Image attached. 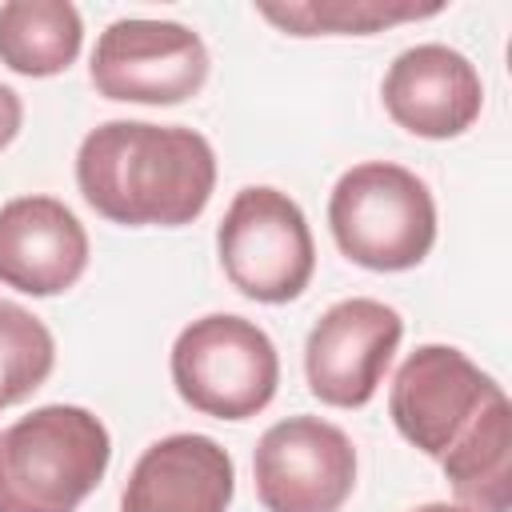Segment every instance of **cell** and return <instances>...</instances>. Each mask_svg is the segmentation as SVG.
I'll return each instance as SVG.
<instances>
[{
    "label": "cell",
    "instance_id": "1",
    "mask_svg": "<svg viewBox=\"0 0 512 512\" xmlns=\"http://www.w3.org/2000/svg\"><path fill=\"white\" fill-rule=\"evenodd\" d=\"M76 188L112 224L184 228L212 200L216 152L184 124L108 120L76 148Z\"/></svg>",
    "mask_w": 512,
    "mask_h": 512
},
{
    "label": "cell",
    "instance_id": "2",
    "mask_svg": "<svg viewBox=\"0 0 512 512\" xmlns=\"http://www.w3.org/2000/svg\"><path fill=\"white\" fill-rule=\"evenodd\" d=\"M112 460L104 420L80 404H44L0 432V512H76Z\"/></svg>",
    "mask_w": 512,
    "mask_h": 512
},
{
    "label": "cell",
    "instance_id": "3",
    "mask_svg": "<svg viewBox=\"0 0 512 512\" xmlns=\"http://www.w3.org/2000/svg\"><path fill=\"white\" fill-rule=\"evenodd\" d=\"M328 228L352 264L408 272L436 244V200L416 172L392 160H364L336 180Z\"/></svg>",
    "mask_w": 512,
    "mask_h": 512
},
{
    "label": "cell",
    "instance_id": "4",
    "mask_svg": "<svg viewBox=\"0 0 512 512\" xmlns=\"http://www.w3.org/2000/svg\"><path fill=\"white\" fill-rule=\"evenodd\" d=\"M168 372L188 408L216 420H248L272 404L280 356L260 324L232 312H212L180 328Z\"/></svg>",
    "mask_w": 512,
    "mask_h": 512
},
{
    "label": "cell",
    "instance_id": "5",
    "mask_svg": "<svg viewBox=\"0 0 512 512\" xmlns=\"http://www.w3.org/2000/svg\"><path fill=\"white\" fill-rule=\"evenodd\" d=\"M216 252L228 284L256 304L296 300L316 272V244L300 204L268 184H248L232 196Z\"/></svg>",
    "mask_w": 512,
    "mask_h": 512
},
{
    "label": "cell",
    "instance_id": "6",
    "mask_svg": "<svg viewBox=\"0 0 512 512\" xmlns=\"http://www.w3.org/2000/svg\"><path fill=\"white\" fill-rule=\"evenodd\" d=\"M208 48L180 20H112L88 64V80L104 100L120 104H180L208 80Z\"/></svg>",
    "mask_w": 512,
    "mask_h": 512
},
{
    "label": "cell",
    "instance_id": "7",
    "mask_svg": "<svg viewBox=\"0 0 512 512\" xmlns=\"http://www.w3.org/2000/svg\"><path fill=\"white\" fill-rule=\"evenodd\" d=\"M252 480L264 512H340L356 488V448L332 420L288 416L256 440Z\"/></svg>",
    "mask_w": 512,
    "mask_h": 512
},
{
    "label": "cell",
    "instance_id": "8",
    "mask_svg": "<svg viewBox=\"0 0 512 512\" xmlns=\"http://www.w3.org/2000/svg\"><path fill=\"white\" fill-rule=\"evenodd\" d=\"M404 340V320L396 308L372 296H348L332 304L308 332L304 376L320 404L364 408Z\"/></svg>",
    "mask_w": 512,
    "mask_h": 512
},
{
    "label": "cell",
    "instance_id": "9",
    "mask_svg": "<svg viewBox=\"0 0 512 512\" xmlns=\"http://www.w3.org/2000/svg\"><path fill=\"white\" fill-rule=\"evenodd\" d=\"M496 392L504 388L488 372H480L460 348L420 344L392 376L388 412L396 432L412 448L440 460Z\"/></svg>",
    "mask_w": 512,
    "mask_h": 512
},
{
    "label": "cell",
    "instance_id": "10",
    "mask_svg": "<svg viewBox=\"0 0 512 512\" xmlns=\"http://www.w3.org/2000/svg\"><path fill=\"white\" fill-rule=\"evenodd\" d=\"M384 112L412 136L452 140L468 132L484 108V84L476 64L448 44L404 48L380 84Z\"/></svg>",
    "mask_w": 512,
    "mask_h": 512
},
{
    "label": "cell",
    "instance_id": "11",
    "mask_svg": "<svg viewBox=\"0 0 512 512\" xmlns=\"http://www.w3.org/2000/svg\"><path fill=\"white\" fill-rule=\"evenodd\" d=\"M88 268V232L56 196L0 204V284L24 296H60Z\"/></svg>",
    "mask_w": 512,
    "mask_h": 512
},
{
    "label": "cell",
    "instance_id": "12",
    "mask_svg": "<svg viewBox=\"0 0 512 512\" xmlns=\"http://www.w3.org/2000/svg\"><path fill=\"white\" fill-rule=\"evenodd\" d=\"M236 464L204 432H172L140 452L120 492V512H228Z\"/></svg>",
    "mask_w": 512,
    "mask_h": 512
},
{
    "label": "cell",
    "instance_id": "13",
    "mask_svg": "<svg viewBox=\"0 0 512 512\" xmlns=\"http://www.w3.org/2000/svg\"><path fill=\"white\" fill-rule=\"evenodd\" d=\"M440 468L468 512H508L512 508V408L496 392L476 420L440 456Z\"/></svg>",
    "mask_w": 512,
    "mask_h": 512
},
{
    "label": "cell",
    "instance_id": "14",
    "mask_svg": "<svg viewBox=\"0 0 512 512\" xmlns=\"http://www.w3.org/2000/svg\"><path fill=\"white\" fill-rule=\"evenodd\" d=\"M84 20L68 0H8L0 4V64L16 76H60L80 56Z\"/></svg>",
    "mask_w": 512,
    "mask_h": 512
},
{
    "label": "cell",
    "instance_id": "15",
    "mask_svg": "<svg viewBox=\"0 0 512 512\" xmlns=\"http://www.w3.org/2000/svg\"><path fill=\"white\" fill-rule=\"evenodd\" d=\"M268 24L288 36H372L380 28L424 20L444 12V4L416 0H296V4H260Z\"/></svg>",
    "mask_w": 512,
    "mask_h": 512
},
{
    "label": "cell",
    "instance_id": "16",
    "mask_svg": "<svg viewBox=\"0 0 512 512\" xmlns=\"http://www.w3.org/2000/svg\"><path fill=\"white\" fill-rule=\"evenodd\" d=\"M56 368V340L40 316L16 300H0V404L28 400Z\"/></svg>",
    "mask_w": 512,
    "mask_h": 512
},
{
    "label": "cell",
    "instance_id": "17",
    "mask_svg": "<svg viewBox=\"0 0 512 512\" xmlns=\"http://www.w3.org/2000/svg\"><path fill=\"white\" fill-rule=\"evenodd\" d=\"M20 124H24V104H20V96H16L8 84H0V152L20 136Z\"/></svg>",
    "mask_w": 512,
    "mask_h": 512
},
{
    "label": "cell",
    "instance_id": "18",
    "mask_svg": "<svg viewBox=\"0 0 512 512\" xmlns=\"http://www.w3.org/2000/svg\"><path fill=\"white\" fill-rule=\"evenodd\" d=\"M412 512H468V508L448 504V500H432V504H420V508H412Z\"/></svg>",
    "mask_w": 512,
    "mask_h": 512
},
{
    "label": "cell",
    "instance_id": "19",
    "mask_svg": "<svg viewBox=\"0 0 512 512\" xmlns=\"http://www.w3.org/2000/svg\"><path fill=\"white\" fill-rule=\"evenodd\" d=\"M0 408H4V404H0Z\"/></svg>",
    "mask_w": 512,
    "mask_h": 512
}]
</instances>
